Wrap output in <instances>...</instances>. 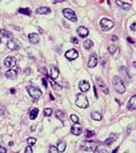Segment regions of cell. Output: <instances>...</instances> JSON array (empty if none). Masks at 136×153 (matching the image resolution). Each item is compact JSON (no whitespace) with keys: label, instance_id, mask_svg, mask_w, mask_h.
<instances>
[{"label":"cell","instance_id":"obj_1","mask_svg":"<svg viewBox=\"0 0 136 153\" xmlns=\"http://www.w3.org/2000/svg\"><path fill=\"white\" fill-rule=\"evenodd\" d=\"M112 82H113V87L116 89V92L119 94H124L126 92V88H125V84L122 81V79L118 76H114L112 78Z\"/></svg>","mask_w":136,"mask_h":153},{"label":"cell","instance_id":"obj_2","mask_svg":"<svg viewBox=\"0 0 136 153\" xmlns=\"http://www.w3.org/2000/svg\"><path fill=\"white\" fill-rule=\"evenodd\" d=\"M100 143L98 142H90V141H87V142H82L80 147L81 150H84L86 152H95L96 149L98 147Z\"/></svg>","mask_w":136,"mask_h":153},{"label":"cell","instance_id":"obj_3","mask_svg":"<svg viewBox=\"0 0 136 153\" xmlns=\"http://www.w3.org/2000/svg\"><path fill=\"white\" fill-rule=\"evenodd\" d=\"M88 98L82 94H78L76 96V105L80 109H87L88 108Z\"/></svg>","mask_w":136,"mask_h":153},{"label":"cell","instance_id":"obj_4","mask_svg":"<svg viewBox=\"0 0 136 153\" xmlns=\"http://www.w3.org/2000/svg\"><path fill=\"white\" fill-rule=\"evenodd\" d=\"M26 90H27V93L29 95L33 98V100H38V98H40L41 97V90L39 89V88H37V87H34V86H27L26 87Z\"/></svg>","mask_w":136,"mask_h":153},{"label":"cell","instance_id":"obj_5","mask_svg":"<svg viewBox=\"0 0 136 153\" xmlns=\"http://www.w3.org/2000/svg\"><path fill=\"white\" fill-rule=\"evenodd\" d=\"M100 26H101V29L103 31H109L114 26V23L110 19H108V18H102L101 22H100Z\"/></svg>","mask_w":136,"mask_h":153},{"label":"cell","instance_id":"obj_6","mask_svg":"<svg viewBox=\"0 0 136 153\" xmlns=\"http://www.w3.org/2000/svg\"><path fill=\"white\" fill-rule=\"evenodd\" d=\"M63 15H64V17H65L67 19H69V21H72V22H76L77 19H78L76 13L70 8H64L63 9Z\"/></svg>","mask_w":136,"mask_h":153},{"label":"cell","instance_id":"obj_7","mask_svg":"<svg viewBox=\"0 0 136 153\" xmlns=\"http://www.w3.org/2000/svg\"><path fill=\"white\" fill-rule=\"evenodd\" d=\"M4 65L7 66V68L12 69L16 65V58L14 56H7L5 61H4Z\"/></svg>","mask_w":136,"mask_h":153},{"label":"cell","instance_id":"obj_8","mask_svg":"<svg viewBox=\"0 0 136 153\" xmlns=\"http://www.w3.org/2000/svg\"><path fill=\"white\" fill-rule=\"evenodd\" d=\"M96 82H97V86L100 87V89H101V90H102V92L105 94V95H108V94L110 93V92H109V88L106 87L105 82L103 81L101 78H97V79H96Z\"/></svg>","mask_w":136,"mask_h":153},{"label":"cell","instance_id":"obj_9","mask_svg":"<svg viewBox=\"0 0 136 153\" xmlns=\"http://www.w3.org/2000/svg\"><path fill=\"white\" fill-rule=\"evenodd\" d=\"M97 62H98V58H97V54H96V53H93V54L89 56L88 66H89V68H95V66L97 65Z\"/></svg>","mask_w":136,"mask_h":153},{"label":"cell","instance_id":"obj_10","mask_svg":"<svg viewBox=\"0 0 136 153\" xmlns=\"http://www.w3.org/2000/svg\"><path fill=\"white\" fill-rule=\"evenodd\" d=\"M78 56H79V53H78V51H76V49H70V51H68L65 53V57L70 61L76 60Z\"/></svg>","mask_w":136,"mask_h":153},{"label":"cell","instance_id":"obj_11","mask_svg":"<svg viewBox=\"0 0 136 153\" xmlns=\"http://www.w3.org/2000/svg\"><path fill=\"white\" fill-rule=\"evenodd\" d=\"M81 133H82V128H81V126H80L79 123H75V125L71 127V134H72V135L79 136V135H81Z\"/></svg>","mask_w":136,"mask_h":153},{"label":"cell","instance_id":"obj_12","mask_svg":"<svg viewBox=\"0 0 136 153\" xmlns=\"http://www.w3.org/2000/svg\"><path fill=\"white\" fill-rule=\"evenodd\" d=\"M60 76V71H59V69L56 68V66H54V65H51V71H49V78H51L53 80H55V79H57Z\"/></svg>","mask_w":136,"mask_h":153},{"label":"cell","instance_id":"obj_13","mask_svg":"<svg viewBox=\"0 0 136 153\" xmlns=\"http://www.w3.org/2000/svg\"><path fill=\"white\" fill-rule=\"evenodd\" d=\"M17 73H18V70L15 68H12V69H9L8 71H6V76H7L8 79H16Z\"/></svg>","mask_w":136,"mask_h":153},{"label":"cell","instance_id":"obj_14","mask_svg":"<svg viewBox=\"0 0 136 153\" xmlns=\"http://www.w3.org/2000/svg\"><path fill=\"white\" fill-rule=\"evenodd\" d=\"M77 33L79 34V37H81V38H86L89 34V31H88V29L85 27V26H79L77 29Z\"/></svg>","mask_w":136,"mask_h":153},{"label":"cell","instance_id":"obj_15","mask_svg":"<svg viewBox=\"0 0 136 153\" xmlns=\"http://www.w3.org/2000/svg\"><path fill=\"white\" fill-rule=\"evenodd\" d=\"M7 47H8L10 51H16L20 48V45L17 43L16 40H14V39H12V40H9L8 43H7Z\"/></svg>","mask_w":136,"mask_h":153},{"label":"cell","instance_id":"obj_16","mask_svg":"<svg viewBox=\"0 0 136 153\" xmlns=\"http://www.w3.org/2000/svg\"><path fill=\"white\" fill-rule=\"evenodd\" d=\"M79 88H80V90L81 92H88L89 90V82L88 81H86V80H81L80 82H79Z\"/></svg>","mask_w":136,"mask_h":153},{"label":"cell","instance_id":"obj_17","mask_svg":"<svg viewBox=\"0 0 136 153\" xmlns=\"http://www.w3.org/2000/svg\"><path fill=\"white\" fill-rule=\"evenodd\" d=\"M128 110H136V95H134L127 104Z\"/></svg>","mask_w":136,"mask_h":153},{"label":"cell","instance_id":"obj_18","mask_svg":"<svg viewBox=\"0 0 136 153\" xmlns=\"http://www.w3.org/2000/svg\"><path fill=\"white\" fill-rule=\"evenodd\" d=\"M27 38H29L30 43H33V45H37V43H39V35L37 33H30L27 35Z\"/></svg>","mask_w":136,"mask_h":153},{"label":"cell","instance_id":"obj_19","mask_svg":"<svg viewBox=\"0 0 136 153\" xmlns=\"http://www.w3.org/2000/svg\"><path fill=\"white\" fill-rule=\"evenodd\" d=\"M35 13L39 14V15H46V14L51 13V8H48V7H39V8L35 9Z\"/></svg>","mask_w":136,"mask_h":153},{"label":"cell","instance_id":"obj_20","mask_svg":"<svg viewBox=\"0 0 136 153\" xmlns=\"http://www.w3.org/2000/svg\"><path fill=\"white\" fill-rule=\"evenodd\" d=\"M116 4L119 6L120 8L125 9V10H129V9H130V5L124 2V1H121V0H116Z\"/></svg>","mask_w":136,"mask_h":153},{"label":"cell","instance_id":"obj_21","mask_svg":"<svg viewBox=\"0 0 136 153\" xmlns=\"http://www.w3.org/2000/svg\"><path fill=\"white\" fill-rule=\"evenodd\" d=\"M118 138V134H111L110 137L108 138V139H105V142H104V144L105 145H111L116 139Z\"/></svg>","mask_w":136,"mask_h":153},{"label":"cell","instance_id":"obj_22","mask_svg":"<svg viewBox=\"0 0 136 153\" xmlns=\"http://www.w3.org/2000/svg\"><path fill=\"white\" fill-rule=\"evenodd\" d=\"M120 72H121V78L124 76L125 78V81H129L130 80V78H129V76H128V71H127V69L125 68V66H121L120 68Z\"/></svg>","mask_w":136,"mask_h":153},{"label":"cell","instance_id":"obj_23","mask_svg":"<svg viewBox=\"0 0 136 153\" xmlns=\"http://www.w3.org/2000/svg\"><path fill=\"white\" fill-rule=\"evenodd\" d=\"M38 114H39V109H37V108H33L32 110L30 111V119L31 120H34L37 117H38Z\"/></svg>","mask_w":136,"mask_h":153},{"label":"cell","instance_id":"obj_24","mask_svg":"<svg viewBox=\"0 0 136 153\" xmlns=\"http://www.w3.org/2000/svg\"><path fill=\"white\" fill-rule=\"evenodd\" d=\"M57 150H59V152H64L65 151V149H67V144L63 142V141H60L59 143H57Z\"/></svg>","mask_w":136,"mask_h":153},{"label":"cell","instance_id":"obj_25","mask_svg":"<svg viewBox=\"0 0 136 153\" xmlns=\"http://www.w3.org/2000/svg\"><path fill=\"white\" fill-rule=\"evenodd\" d=\"M18 13L24 14V15H26V16H30V15H31V9L27 8V7H23V8L18 9Z\"/></svg>","mask_w":136,"mask_h":153},{"label":"cell","instance_id":"obj_26","mask_svg":"<svg viewBox=\"0 0 136 153\" xmlns=\"http://www.w3.org/2000/svg\"><path fill=\"white\" fill-rule=\"evenodd\" d=\"M92 119L96 120V121H101L102 120V114L100 112H92Z\"/></svg>","mask_w":136,"mask_h":153},{"label":"cell","instance_id":"obj_27","mask_svg":"<svg viewBox=\"0 0 136 153\" xmlns=\"http://www.w3.org/2000/svg\"><path fill=\"white\" fill-rule=\"evenodd\" d=\"M55 115H56V118H57V119H60L62 122L64 121V117H65V115H64V112H63V111L57 110L56 112H55Z\"/></svg>","mask_w":136,"mask_h":153},{"label":"cell","instance_id":"obj_28","mask_svg":"<svg viewBox=\"0 0 136 153\" xmlns=\"http://www.w3.org/2000/svg\"><path fill=\"white\" fill-rule=\"evenodd\" d=\"M93 45L94 43L92 40H85V43H84V48L88 51V49H90V48L93 47Z\"/></svg>","mask_w":136,"mask_h":153},{"label":"cell","instance_id":"obj_29","mask_svg":"<svg viewBox=\"0 0 136 153\" xmlns=\"http://www.w3.org/2000/svg\"><path fill=\"white\" fill-rule=\"evenodd\" d=\"M49 81H51V86H53V88H54L55 90H61V89H62V87H61L60 85H57V84L55 82V80H53L51 78H49Z\"/></svg>","mask_w":136,"mask_h":153},{"label":"cell","instance_id":"obj_30","mask_svg":"<svg viewBox=\"0 0 136 153\" xmlns=\"http://www.w3.org/2000/svg\"><path fill=\"white\" fill-rule=\"evenodd\" d=\"M108 51L110 53L111 55H114L116 54V51H117V47H116V45H110L109 46V48H108Z\"/></svg>","mask_w":136,"mask_h":153},{"label":"cell","instance_id":"obj_31","mask_svg":"<svg viewBox=\"0 0 136 153\" xmlns=\"http://www.w3.org/2000/svg\"><path fill=\"white\" fill-rule=\"evenodd\" d=\"M0 33L2 34V37H5V38H10V37H12V33H10L9 31L4 30V29H1V30H0Z\"/></svg>","mask_w":136,"mask_h":153},{"label":"cell","instance_id":"obj_32","mask_svg":"<svg viewBox=\"0 0 136 153\" xmlns=\"http://www.w3.org/2000/svg\"><path fill=\"white\" fill-rule=\"evenodd\" d=\"M35 142H37V139L33 138V137H30V138H27V141H26V143H27V145H29L30 147L33 146V145L35 144Z\"/></svg>","mask_w":136,"mask_h":153},{"label":"cell","instance_id":"obj_33","mask_svg":"<svg viewBox=\"0 0 136 153\" xmlns=\"http://www.w3.org/2000/svg\"><path fill=\"white\" fill-rule=\"evenodd\" d=\"M51 113H53V110H51V108H47V109H45V110H43V114H45V117H51Z\"/></svg>","mask_w":136,"mask_h":153},{"label":"cell","instance_id":"obj_34","mask_svg":"<svg viewBox=\"0 0 136 153\" xmlns=\"http://www.w3.org/2000/svg\"><path fill=\"white\" fill-rule=\"evenodd\" d=\"M70 118H71V120H72L75 123H79V117H78L77 114H71Z\"/></svg>","mask_w":136,"mask_h":153},{"label":"cell","instance_id":"obj_35","mask_svg":"<svg viewBox=\"0 0 136 153\" xmlns=\"http://www.w3.org/2000/svg\"><path fill=\"white\" fill-rule=\"evenodd\" d=\"M49 153H59L57 147L54 146V145H51V146H49Z\"/></svg>","mask_w":136,"mask_h":153},{"label":"cell","instance_id":"obj_36","mask_svg":"<svg viewBox=\"0 0 136 153\" xmlns=\"http://www.w3.org/2000/svg\"><path fill=\"white\" fill-rule=\"evenodd\" d=\"M95 134H94V131H92V130H86V137L87 138H90V137H93Z\"/></svg>","mask_w":136,"mask_h":153},{"label":"cell","instance_id":"obj_37","mask_svg":"<svg viewBox=\"0 0 136 153\" xmlns=\"http://www.w3.org/2000/svg\"><path fill=\"white\" fill-rule=\"evenodd\" d=\"M5 113V106H2V105H0V117L2 115Z\"/></svg>","mask_w":136,"mask_h":153},{"label":"cell","instance_id":"obj_38","mask_svg":"<svg viewBox=\"0 0 136 153\" xmlns=\"http://www.w3.org/2000/svg\"><path fill=\"white\" fill-rule=\"evenodd\" d=\"M0 153H7V149L4 146H0Z\"/></svg>","mask_w":136,"mask_h":153},{"label":"cell","instance_id":"obj_39","mask_svg":"<svg viewBox=\"0 0 136 153\" xmlns=\"http://www.w3.org/2000/svg\"><path fill=\"white\" fill-rule=\"evenodd\" d=\"M94 153H108V151L105 150V149H101V150H98V151H96V152Z\"/></svg>","mask_w":136,"mask_h":153},{"label":"cell","instance_id":"obj_40","mask_svg":"<svg viewBox=\"0 0 136 153\" xmlns=\"http://www.w3.org/2000/svg\"><path fill=\"white\" fill-rule=\"evenodd\" d=\"M71 41H72V43H73V45H77V43H78V39H77L76 37H73V38L71 39Z\"/></svg>","mask_w":136,"mask_h":153},{"label":"cell","instance_id":"obj_41","mask_svg":"<svg viewBox=\"0 0 136 153\" xmlns=\"http://www.w3.org/2000/svg\"><path fill=\"white\" fill-rule=\"evenodd\" d=\"M25 153H33L32 152V149H31L30 146H27V147L25 149Z\"/></svg>","mask_w":136,"mask_h":153},{"label":"cell","instance_id":"obj_42","mask_svg":"<svg viewBox=\"0 0 136 153\" xmlns=\"http://www.w3.org/2000/svg\"><path fill=\"white\" fill-rule=\"evenodd\" d=\"M130 29H132L133 31H136V22H135V23H133V24L130 25Z\"/></svg>","mask_w":136,"mask_h":153},{"label":"cell","instance_id":"obj_43","mask_svg":"<svg viewBox=\"0 0 136 153\" xmlns=\"http://www.w3.org/2000/svg\"><path fill=\"white\" fill-rule=\"evenodd\" d=\"M43 86H45V87L47 88V80H46L45 78H43Z\"/></svg>","mask_w":136,"mask_h":153},{"label":"cell","instance_id":"obj_44","mask_svg":"<svg viewBox=\"0 0 136 153\" xmlns=\"http://www.w3.org/2000/svg\"><path fill=\"white\" fill-rule=\"evenodd\" d=\"M111 39H112V41H117V40H118V37H116V35H112V38H111Z\"/></svg>","mask_w":136,"mask_h":153},{"label":"cell","instance_id":"obj_45","mask_svg":"<svg viewBox=\"0 0 136 153\" xmlns=\"http://www.w3.org/2000/svg\"><path fill=\"white\" fill-rule=\"evenodd\" d=\"M54 4H59V2H62V1H64V0H51Z\"/></svg>","mask_w":136,"mask_h":153},{"label":"cell","instance_id":"obj_46","mask_svg":"<svg viewBox=\"0 0 136 153\" xmlns=\"http://www.w3.org/2000/svg\"><path fill=\"white\" fill-rule=\"evenodd\" d=\"M25 73H26V74L31 73V69H26V70H25Z\"/></svg>","mask_w":136,"mask_h":153},{"label":"cell","instance_id":"obj_47","mask_svg":"<svg viewBox=\"0 0 136 153\" xmlns=\"http://www.w3.org/2000/svg\"><path fill=\"white\" fill-rule=\"evenodd\" d=\"M127 40H128V41H129L130 43H134V40H133V39H130V38H128Z\"/></svg>","mask_w":136,"mask_h":153},{"label":"cell","instance_id":"obj_48","mask_svg":"<svg viewBox=\"0 0 136 153\" xmlns=\"http://www.w3.org/2000/svg\"><path fill=\"white\" fill-rule=\"evenodd\" d=\"M49 97H51V101H54V100H55V98H54V96H53V94H49Z\"/></svg>","mask_w":136,"mask_h":153},{"label":"cell","instance_id":"obj_49","mask_svg":"<svg viewBox=\"0 0 136 153\" xmlns=\"http://www.w3.org/2000/svg\"><path fill=\"white\" fill-rule=\"evenodd\" d=\"M31 130H35V126H32V127H31Z\"/></svg>","mask_w":136,"mask_h":153},{"label":"cell","instance_id":"obj_50","mask_svg":"<svg viewBox=\"0 0 136 153\" xmlns=\"http://www.w3.org/2000/svg\"><path fill=\"white\" fill-rule=\"evenodd\" d=\"M117 151H118V149H114V150H113V152H112V153H116Z\"/></svg>","mask_w":136,"mask_h":153},{"label":"cell","instance_id":"obj_51","mask_svg":"<svg viewBox=\"0 0 136 153\" xmlns=\"http://www.w3.org/2000/svg\"><path fill=\"white\" fill-rule=\"evenodd\" d=\"M133 65H134V66L136 68V62H134V63H133Z\"/></svg>","mask_w":136,"mask_h":153},{"label":"cell","instance_id":"obj_52","mask_svg":"<svg viewBox=\"0 0 136 153\" xmlns=\"http://www.w3.org/2000/svg\"><path fill=\"white\" fill-rule=\"evenodd\" d=\"M125 153H128V152H125Z\"/></svg>","mask_w":136,"mask_h":153},{"label":"cell","instance_id":"obj_53","mask_svg":"<svg viewBox=\"0 0 136 153\" xmlns=\"http://www.w3.org/2000/svg\"><path fill=\"white\" fill-rule=\"evenodd\" d=\"M16 153H17V152H16Z\"/></svg>","mask_w":136,"mask_h":153}]
</instances>
